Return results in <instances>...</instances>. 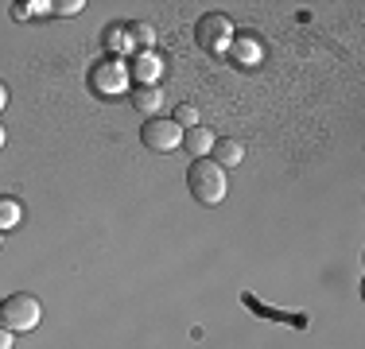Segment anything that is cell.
<instances>
[{
    "mask_svg": "<svg viewBox=\"0 0 365 349\" xmlns=\"http://www.w3.org/2000/svg\"><path fill=\"white\" fill-rule=\"evenodd\" d=\"M187 190L202 206H218L225 198V190H230V182H225V171L214 160H195L187 167Z\"/></svg>",
    "mask_w": 365,
    "mask_h": 349,
    "instance_id": "cell-1",
    "label": "cell"
},
{
    "mask_svg": "<svg viewBox=\"0 0 365 349\" xmlns=\"http://www.w3.org/2000/svg\"><path fill=\"white\" fill-rule=\"evenodd\" d=\"M43 318V307L36 295H8V299H0V326L8 330V334H28V330H36Z\"/></svg>",
    "mask_w": 365,
    "mask_h": 349,
    "instance_id": "cell-2",
    "label": "cell"
},
{
    "mask_svg": "<svg viewBox=\"0 0 365 349\" xmlns=\"http://www.w3.org/2000/svg\"><path fill=\"white\" fill-rule=\"evenodd\" d=\"M128 85H133V74H128V66L120 55H109V58H101V63H93L90 90L98 93V98H120V93H128Z\"/></svg>",
    "mask_w": 365,
    "mask_h": 349,
    "instance_id": "cell-3",
    "label": "cell"
},
{
    "mask_svg": "<svg viewBox=\"0 0 365 349\" xmlns=\"http://www.w3.org/2000/svg\"><path fill=\"white\" fill-rule=\"evenodd\" d=\"M195 43L206 51V55H230V43H233V24H230V16L206 12L202 20L195 24Z\"/></svg>",
    "mask_w": 365,
    "mask_h": 349,
    "instance_id": "cell-4",
    "label": "cell"
},
{
    "mask_svg": "<svg viewBox=\"0 0 365 349\" xmlns=\"http://www.w3.org/2000/svg\"><path fill=\"white\" fill-rule=\"evenodd\" d=\"M140 140H144V147H148V152L168 155V152H175V147L182 144V128H179L171 117H152V120H144Z\"/></svg>",
    "mask_w": 365,
    "mask_h": 349,
    "instance_id": "cell-5",
    "label": "cell"
},
{
    "mask_svg": "<svg viewBox=\"0 0 365 349\" xmlns=\"http://www.w3.org/2000/svg\"><path fill=\"white\" fill-rule=\"evenodd\" d=\"M128 74H133L140 85H160V74H163V63H160V55H152V51H144V55L136 58L133 66H128Z\"/></svg>",
    "mask_w": 365,
    "mask_h": 349,
    "instance_id": "cell-6",
    "label": "cell"
},
{
    "mask_svg": "<svg viewBox=\"0 0 365 349\" xmlns=\"http://www.w3.org/2000/svg\"><path fill=\"white\" fill-rule=\"evenodd\" d=\"M179 147H187L190 160H206V155H210V147H214V132H210V128H202V125H198V128H187Z\"/></svg>",
    "mask_w": 365,
    "mask_h": 349,
    "instance_id": "cell-7",
    "label": "cell"
},
{
    "mask_svg": "<svg viewBox=\"0 0 365 349\" xmlns=\"http://www.w3.org/2000/svg\"><path fill=\"white\" fill-rule=\"evenodd\" d=\"M133 105L144 113L148 120L160 117V109H163V90H160V85H136V90H133Z\"/></svg>",
    "mask_w": 365,
    "mask_h": 349,
    "instance_id": "cell-8",
    "label": "cell"
},
{
    "mask_svg": "<svg viewBox=\"0 0 365 349\" xmlns=\"http://www.w3.org/2000/svg\"><path fill=\"white\" fill-rule=\"evenodd\" d=\"M210 155H214V163L225 171V167H237V163L245 160V147H241V140H214Z\"/></svg>",
    "mask_w": 365,
    "mask_h": 349,
    "instance_id": "cell-9",
    "label": "cell"
},
{
    "mask_svg": "<svg viewBox=\"0 0 365 349\" xmlns=\"http://www.w3.org/2000/svg\"><path fill=\"white\" fill-rule=\"evenodd\" d=\"M230 51H233V58H237L241 66H253L257 58H260V43H257V35H233V43H230Z\"/></svg>",
    "mask_w": 365,
    "mask_h": 349,
    "instance_id": "cell-10",
    "label": "cell"
},
{
    "mask_svg": "<svg viewBox=\"0 0 365 349\" xmlns=\"http://www.w3.org/2000/svg\"><path fill=\"white\" fill-rule=\"evenodd\" d=\"M20 225V202H12V198H0V233L4 229H16Z\"/></svg>",
    "mask_w": 365,
    "mask_h": 349,
    "instance_id": "cell-11",
    "label": "cell"
},
{
    "mask_svg": "<svg viewBox=\"0 0 365 349\" xmlns=\"http://www.w3.org/2000/svg\"><path fill=\"white\" fill-rule=\"evenodd\" d=\"M125 31H128V39H133L136 47H144V51H148V47H152V43H155V31L148 28V24H128Z\"/></svg>",
    "mask_w": 365,
    "mask_h": 349,
    "instance_id": "cell-12",
    "label": "cell"
},
{
    "mask_svg": "<svg viewBox=\"0 0 365 349\" xmlns=\"http://www.w3.org/2000/svg\"><path fill=\"white\" fill-rule=\"evenodd\" d=\"M171 120H175V125L182 128V132H187V128H198V109H195V105H187V101H182Z\"/></svg>",
    "mask_w": 365,
    "mask_h": 349,
    "instance_id": "cell-13",
    "label": "cell"
},
{
    "mask_svg": "<svg viewBox=\"0 0 365 349\" xmlns=\"http://www.w3.org/2000/svg\"><path fill=\"white\" fill-rule=\"evenodd\" d=\"M106 39H109V47H113V51H128V47H133V39H128V31H125V28H109V31H106Z\"/></svg>",
    "mask_w": 365,
    "mask_h": 349,
    "instance_id": "cell-14",
    "label": "cell"
},
{
    "mask_svg": "<svg viewBox=\"0 0 365 349\" xmlns=\"http://www.w3.org/2000/svg\"><path fill=\"white\" fill-rule=\"evenodd\" d=\"M82 8H86L82 0H63V4H55V12H58V16H78Z\"/></svg>",
    "mask_w": 365,
    "mask_h": 349,
    "instance_id": "cell-15",
    "label": "cell"
},
{
    "mask_svg": "<svg viewBox=\"0 0 365 349\" xmlns=\"http://www.w3.org/2000/svg\"><path fill=\"white\" fill-rule=\"evenodd\" d=\"M0 349H12V334H8L4 326H0Z\"/></svg>",
    "mask_w": 365,
    "mask_h": 349,
    "instance_id": "cell-16",
    "label": "cell"
},
{
    "mask_svg": "<svg viewBox=\"0 0 365 349\" xmlns=\"http://www.w3.org/2000/svg\"><path fill=\"white\" fill-rule=\"evenodd\" d=\"M4 105H8V85L0 82V109H4Z\"/></svg>",
    "mask_w": 365,
    "mask_h": 349,
    "instance_id": "cell-17",
    "label": "cell"
},
{
    "mask_svg": "<svg viewBox=\"0 0 365 349\" xmlns=\"http://www.w3.org/2000/svg\"><path fill=\"white\" fill-rule=\"evenodd\" d=\"M4 140H8V132H4V125H0V147H4Z\"/></svg>",
    "mask_w": 365,
    "mask_h": 349,
    "instance_id": "cell-18",
    "label": "cell"
}]
</instances>
